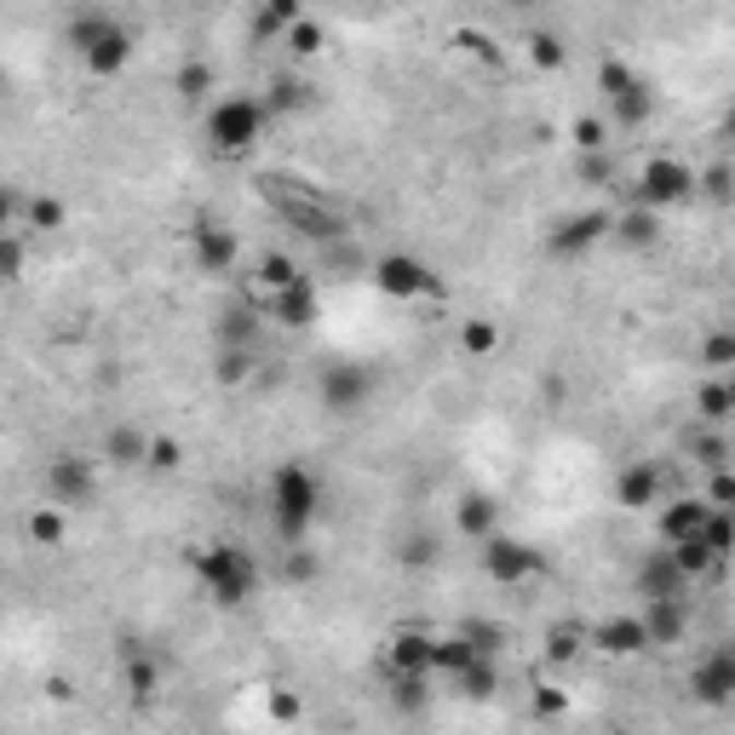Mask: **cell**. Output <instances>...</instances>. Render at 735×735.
<instances>
[{
  "label": "cell",
  "instance_id": "14",
  "mask_svg": "<svg viewBox=\"0 0 735 735\" xmlns=\"http://www.w3.org/2000/svg\"><path fill=\"white\" fill-rule=\"evenodd\" d=\"M264 317H271V322H282V328H294V333L317 322V287H310V276L287 282L282 294H276L271 305H264Z\"/></svg>",
  "mask_w": 735,
  "mask_h": 735
},
{
  "label": "cell",
  "instance_id": "9",
  "mask_svg": "<svg viewBox=\"0 0 735 735\" xmlns=\"http://www.w3.org/2000/svg\"><path fill=\"white\" fill-rule=\"evenodd\" d=\"M689 689H696V701H707V707L735 701V650H730V643L689 666Z\"/></svg>",
  "mask_w": 735,
  "mask_h": 735
},
{
  "label": "cell",
  "instance_id": "20",
  "mask_svg": "<svg viewBox=\"0 0 735 735\" xmlns=\"http://www.w3.org/2000/svg\"><path fill=\"white\" fill-rule=\"evenodd\" d=\"M305 17V0H259V17H253V40H282Z\"/></svg>",
  "mask_w": 735,
  "mask_h": 735
},
{
  "label": "cell",
  "instance_id": "28",
  "mask_svg": "<svg viewBox=\"0 0 735 735\" xmlns=\"http://www.w3.org/2000/svg\"><path fill=\"white\" fill-rule=\"evenodd\" d=\"M24 529H29V541H35V546H58V541H63V506H52V500H47V506H35Z\"/></svg>",
  "mask_w": 735,
  "mask_h": 735
},
{
  "label": "cell",
  "instance_id": "34",
  "mask_svg": "<svg viewBox=\"0 0 735 735\" xmlns=\"http://www.w3.org/2000/svg\"><path fill=\"white\" fill-rule=\"evenodd\" d=\"M24 213H29V230H58L63 225V202H52V195H29Z\"/></svg>",
  "mask_w": 735,
  "mask_h": 735
},
{
  "label": "cell",
  "instance_id": "2",
  "mask_svg": "<svg viewBox=\"0 0 735 735\" xmlns=\"http://www.w3.org/2000/svg\"><path fill=\"white\" fill-rule=\"evenodd\" d=\"M70 47H75V58L86 63V70L93 75H121L127 63H132V47H139V40H132V29L127 24H116V17L109 12H75L70 17Z\"/></svg>",
  "mask_w": 735,
  "mask_h": 735
},
{
  "label": "cell",
  "instance_id": "8",
  "mask_svg": "<svg viewBox=\"0 0 735 735\" xmlns=\"http://www.w3.org/2000/svg\"><path fill=\"white\" fill-rule=\"evenodd\" d=\"M689 185H696V178H689L684 162H673V155H655V162H643V173H638V202L661 213V208L684 202Z\"/></svg>",
  "mask_w": 735,
  "mask_h": 735
},
{
  "label": "cell",
  "instance_id": "38",
  "mask_svg": "<svg viewBox=\"0 0 735 735\" xmlns=\"http://www.w3.org/2000/svg\"><path fill=\"white\" fill-rule=\"evenodd\" d=\"M627 86H632V70H627V63H615V58L597 63V93H604V98H620Z\"/></svg>",
  "mask_w": 735,
  "mask_h": 735
},
{
  "label": "cell",
  "instance_id": "1",
  "mask_svg": "<svg viewBox=\"0 0 735 735\" xmlns=\"http://www.w3.org/2000/svg\"><path fill=\"white\" fill-rule=\"evenodd\" d=\"M317 518H322V483L310 477L299 460L276 465L271 472V523H276V534L287 546H299Z\"/></svg>",
  "mask_w": 735,
  "mask_h": 735
},
{
  "label": "cell",
  "instance_id": "19",
  "mask_svg": "<svg viewBox=\"0 0 735 735\" xmlns=\"http://www.w3.org/2000/svg\"><path fill=\"white\" fill-rule=\"evenodd\" d=\"M707 511H712V500H673V506H661V541L673 546V541H684V534H701Z\"/></svg>",
  "mask_w": 735,
  "mask_h": 735
},
{
  "label": "cell",
  "instance_id": "42",
  "mask_svg": "<svg viewBox=\"0 0 735 735\" xmlns=\"http://www.w3.org/2000/svg\"><path fill=\"white\" fill-rule=\"evenodd\" d=\"M696 403H701V414H707V419H730V386H724V380L701 386V396H696Z\"/></svg>",
  "mask_w": 735,
  "mask_h": 735
},
{
  "label": "cell",
  "instance_id": "32",
  "mask_svg": "<svg viewBox=\"0 0 735 735\" xmlns=\"http://www.w3.org/2000/svg\"><path fill=\"white\" fill-rule=\"evenodd\" d=\"M218 345H253V305L225 310V322H218Z\"/></svg>",
  "mask_w": 735,
  "mask_h": 735
},
{
  "label": "cell",
  "instance_id": "24",
  "mask_svg": "<svg viewBox=\"0 0 735 735\" xmlns=\"http://www.w3.org/2000/svg\"><path fill=\"white\" fill-rule=\"evenodd\" d=\"M615 236L620 241H627V248H650V241H655V208H632V213H620L615 218Z\"/></svg>",
  "mask_w": 735,
  "mask_h": 735
},
{
  "label": "cell",
  "instance_id": "30",
  "mask_svg": "<svg viewBox=\"0 0 735 735\" xmlns=\"http://www.w3.org/2000/svg\"><path fill=\"white\" fill-rule=\"evenodd\" d=\"M701 363L719 368V374H735V328H712V333H707Z\"/></svg>",
  "mask_w": 735,
  "mask_h": 735
},
{
  "label": "cell",
  "instance_id": "37",
  "mask_svg": "<svg viewBox=\"0 0 735 735\" xmlns=\"http://www.w3.org/2000/svg\"><path fill=\"white\" fill-rule=\"evenodd\" d=\"M529 58H534V70H558V63H564V40L558 35H529Z\"/></svg>",
  "mask_w": 735,
  "mask_h": 735
},
{
  "label": "cell",
  "instance_id": "11",
  "mask_svg": "<svg viewBox=\"0 0 735 735\" xmlns=\"http://www.w3.org/2000/svg\"><path fill=\"white\" fill-rule=\"evenodd\" d=\"M643 632H650V650H666L689 632V604L684 597H643Z\"/></svg>",
  "mask_w": 735,
  "mask_h": 735
},
{
  "label": "cell",
  "instance_id": "3",
  "mask_svg": "<svg viewBox=\"0 0 735 735\" xmlns=\"http://www.w3.org/2000/svg\"><path fill=\"white\" fill-rule=\"evenodd\" d=\"M195 574H202L213 604H225V609H241L259 586V564L241 546H202L195 552Z\"/></svg>",
  "mask_w": 735,
  "mask_h": 735
},
{
  "label": "cell",
  "instance_id": "40",
  "mask_svg": "<svg viewBox=\"0 0 735 735\" xmlns=\"http://www.w3.org/2000/svg\"><path fill=\"white\" fill-rule=\"evenodd\" d=\"M155 684H162L155 661H144V655H139V661H127V689H132L139 701H144V696H155Z\"/></svg>",
  "mask_w": 735,
  "mask_h": 735
},
{
  "label": "cell",
  "instance_id": "22",
  "mask_svg": "<svg viewBox=\"0 0 735 735\" xmlns=\"http://www.w3.org/2000/svg\"><path fill=\"white\" fill-rule=\"evenodd\" d=\"M673 558H678V569L696 581V574H707V569H719V552L707 546V534H684V541H673Z\"/></svg>",
  "mask_w": 735,
  "mask_h": 735
},
{
  "label": "cell",
  "instance_id": "7",
  "mask_svg": "<svg viewBox=\"0 0 735 735\" xmlns=\"http://www.w3.org/2000/svg\"><path fill=\"white\" fill-rule=\"evenodd\" d=\"M483 569H488V581L518 586V581H529V574H541V552L511 541V534H488L483 541Z\"/></svg>",
  "mask_w": 735,
  "mask_h": 735
},
{
  "label": "cell",
  "instance_id": "48",
  "mask_svg": "<svg viewBox=\"0 0 735 735\" xmlns=\"http://www.w3.org/2000/svg\"><path fill=\"white\" fill-rule=\"evenodd\" d=\"M511 7H529V0H511Z\"/></svg>",
  "mask_w": 735,
  "mask_h": 735
},
{
  "label": "cell",
  "instance_id": "33",
  "mask_svg": "<svg viewBox=\"0 0 735 735\" xmlns=\"http://www.w3.org/2000/svg\"><path fill=\"white\" fill-rule=\"evenodd\" d=\"M581 643H586L581 627H552V632H546V655H552V661H574V655H581Z\"/></svg>",
  "mask_w": 735,
  "mask_h": 735
},
{
  "label": "cell",
  "instance_id": "41",
  "mask_svg": "<svg viewBox=\"0 0 735 735\" xmlns=\"http://www.w3.org/2000/svg\"><path fill=\"white\" fill-rule=\"evenodd\" d=\"M282 40H287V47H294L299 58H310V52H322V24H310V17H299V24L287 29Z\"/></svg>",
  "mask_w": 735,
  "mask_h": 735
},
{
  "label": "cell",
  "instance_id": "17",
  "mask_svg": "<svg viewBox=\"0 0 735 735\" xmlns=\"http://www.w3.org/2000/svg\"><path fill=\"white\" fill-rule=\"evenodd\" d=\"M190 248H195V264H202L208 276H218V271H230V264H236V236L225 225H195Z\"/></svg>",
  "mask_w": 735,
  "mask_h": 735
},
{
  "label": "cell",
  "instance_id": "39",
  "mask_svg": "<svg viewBox=\"0 0 735 735\" xmlns=\"http://www.w3.org/2000/svg\"><path fill=\"white\" fill-rule=\"evenodd\" d=\"M0 276L7 282L24 276V230H7V241H0Z\"/></svg>",
  "mask_w": 735,
  "mask_h": 735
},
{
  "label": "cell",
  "instance_id": "12",
  "mask_svg": "<svg viewBox=\"0 0 735 735\" xmlns=\"http://www.w3.org/2000/svg\"><path fill=\"white\" fill-rule=\"evenodd\" d=\"M386 661L396 678H426V673H437V638L431 632H396Z\"/></svg>",
  "mask_w": 735,
  "mask_h": 735
},
{
  "label": "cell",
  "instance_id": "15",
  "mask_svg": "<svg viewBox=\"0 0 735 735\" xmlns=\"http://www.w3.org/2000/svg\"><path fill=\"white\" fill-rule=\"evenodd\" d=\"M684 586H689V574L678 569L673 546H666V552H650V558L638 564V592H643V597H684Z\"/></svg>",
  "mask_w": 735,
  "mask_h": 735
},
{
  "label": "cell",
  "instance_id": "4",
  "mask_svg": "<svg viewBox=\"0 0 735 735\" xmlns=\"http://www.w3.org/2000/svg\"><path fill=\"white\" fill-rule=\"evenodd\" d=\"M264 116H271V104L259 98H218L208 109V144L218 155H248L264 132Z\"/></svg>",
  "mask_w": 735,
  "mask_h": 735
},
{
  "label": "cell",
  "instance_id": "43",
  "mask_svg": "<svg viewBox=\"0 0 735 735\" xmlns=\"http://www.w3.org/2000/svg\"><path fill=\"white\" fill-rule=\"evenodd\" d=\"M454 47H465V52H472V58H483V63H500L495 40H488L483 29H460V35H454Z\"/></svg>",
  "mask_w": 735,
  "mask_h": 735
},
{
  "label": "cell",
  "instance_id": "25",
  "mask_svg": "<svg viewBox=\"0 0 735 735\" xmlns=\"http://www.w3.org/2000/svg\"><path fill=\"white\" fill-rule=\"evenodd\" d=\"M213 380H218V386H248V380H253V351H248V345H225V351H218Z\"/></svg>",
  "mask_w": 735,
  "mask_h": 735
},
{
  "label": "cell",
  "instance_id": "45",
  "mask_svg": "<svg viewBox=\"0 0 735 735\" xmlns=\"http://www.w3.org/2000/svg\"><path fill=\"white\" fill-rule=\"evenodd\" d=\"M574 144H581L586 155H592V150H604V121L581 116V121H574Z\"/></svg>",
  "mask_w": 735,
  "mask_h": 735
},
{
  "label": "cell",
  "instance_id": "5",
  "mask_svg": "<svg viewBox=\"0 0 735 735\" xmlns=\"http://www.w3.org/2000/svg\"><path fill=\"white\" fill-rule=\"evenodd\" d=\"M40 488H47V500L75 511V506H93L98 500V472L86 454H58L47 460V477H40Z\"/></svg>",
  "mask_w": 735,
  "mask_h": 735
},
{
  "label": "cell",
  "instance_id": "47",
  "mask_svg": "<svg viewBox=\"0 0 735 735\" xmlns=\"http://www.w3.org/2000/svg\"><path fill=\"white\" fill-rule=\"evenodd\" d=\"M724 386H730V419H735V374H724Z\"/></svg>",
  "mask_w": 735,
  "mask_h": 735
},
{
  "label": "cell",
  "instance_id": "18",
  "mask_svg": "<svg viewBox=\"0 0 735 735\" xmlns=\"http://www.w3.org/2000/svg\"><path fill=\"white\" fill-rule=\"evenodd\" d=\"M609 230H615L609 213H581V218H569L564 230H552V253H564V259H569V253H586L592 241L609 236Z\"/></svg>",
  "mask_w": 735,
  "mask_h": 735
},
{
  "label": "cell",
  "instance_id": "26",
  "mask_svg": "<svg viewBox=\"0 0 735 735\" xmlns=\"http://www.w3.org/2000/svg\"><path fill=\"white\" fill-rule=\"evenodd\" d=\"M495 500H483V495H472V500H460V534H472V541H488L495 534Z\"/></svg>",
  "mask_w": 735,
  "mask_h": 735
},
{
  "label": "cell",
  "instance_id": "16",
  "mask_svg": "<svg viewBox=\"0 0 735 735\" xmlns=\"http://www.w3.org/2000/svg\"><path fill=\"white\" fill-rule=\"evenodd\" d=\"M661 500V472L655 465H620V477H615V506H627V511H643V506H655Z\"/></svg>",
  "mask_w": 735,
  "mask_h": 735
},
{
  "label": "cell",
  "instance_id": "13",
  "mask_svg": "<svg viewBox=\"0 0 735 735\" xmlns=\"http://www.w3.org/2000/svg\"><path fill=\"white\" fill-rule=\"evenodd\" d=\"M604 655H638V650H650V632H643V615H609V620H597V627L586 632Z\"/></svg>",
  "mask_w": 735,
  "mask_h": 735
},
{
  "label": "cell",
  "instance_id": "10",
  "mask_svg": "<svg viewBox=\"0 0 735 735\" xmlns=\"http://www.w3.org/2000/svg\"><path fill=\"white\" fill-rule=\"evenodd\" d=\"M368 368H322V380H317V396H322V408L328 414H356L368 403Z\"/></svg>",
  "mask_w": 735,
  "mask_h": 735
},
{
  "label": "cell",
  "instance_id": "46",
  "mask_svg": "<svg viewBox=\"0 0 735 735\" xmlns=\"http://www.w3.org/2000/svg\"><path fill=\"white\" fill-rule=\"evenodd\" d=\"M310 574H317V558H299L294 552V558H287V581H310Z\"/></svg>",
  "mask_w": 735,
  "mask_h": 735
},
{
  "label": "cell",
  "instance_id": "27",
  "mask_svg": "<svg viewBox=\"0 0 735 735\" xmlns=\"http://www.w3.org/2000/svg\"><path fill=\"white\" fill-rule=\"evenodd\" d=\"M701 534H707V546L719 552V558H730V552H735V506H712Z\"/></svg>",
  "mask_w": 735,
  "mask_h": 735
},
{
  "label": "cell",
  "instance_id": "21",
  "mask_svg": "<svg viewBox=\"0 0 735 735\" xmlns=\"http://www.w3.org/2000/svg\"><path fill=\"white\" fill-rule=\"evenodd\" d=\"M104 460H109V465H144V460H150V431L116 426V431L104 437Z\"/></svg>",
  "mask_w": 735,
  "mask_h": 735
},
{
  "label": "cell",
  "instance_id": "44",
  "mask_svg": "<svg viewBox=\"0 0 735 735\" xmlns=\"http://www.w3.org/2000/svg\"><path fill=\"white\" fill-rule=\"evenodd\" d=\"M707 500H712V506H735V472H730V465H719V472H712Z\"/></svg>",
  "mask_w": 735,
  "mask_h": 735
},
{
  "label": "cell",
  "instance_id": "31",
  "mask_svg": "<svg viewBox=\"0 0 735 735\" xmlns=\"http://www.w3.org/2000/svg\"><path fill=\"white\" fill-rule=\"evenodd\" d=\"M213 93V70L202 58H190V63H178V98L195 104V98H208Z\"/></svg>",
  "mask_w": 735,
  "mask_h": 735
},
{
  "label": "cell",
  "instance_id": "23",
  "mask_svg": "<svg viewBox=\"0 0 735 735\" xmlns=\"http://www.w3.org/2000/svg\"><path fill=\"white\" fill-rule=\"evenodd\" d=\"M460 351L465 356H495L500 351V328L488 322V317H465L460 322Z\"/></svg>",
  "mask_w": 735,
  "mask_h": 735
},
{
  "label": "cell",
  "instance_id": "6",
  "mask_svg": "<svg viewBox=\"0 0 735 735\" xmlns=\"http://www.w3.org/2000/svg\"><path fill=\"white\" fill-rule=\"evenodd\" d=\"M374 287H380L386 299H442V282L419 264L414 253H386L380 264H374Z\"/></svg>",
  "mask_w": 735,
  "mask_h": 735
},
{
  "label": "cell",
  "instance_id": "35",
  "mask_svg": "<svg viewBox=\"0 0 735 735\" xmlns=\"http://www.w3.org/2000/svg\"><path fill=\"white\" fill-rule=\"evenodd\" d=\"M454 684L465 689V696H488V689H495V661H488V655H477V661L465 666V673H460Z\"/></svg>",
  "mask_w": 735,
  "mask_h": 735
},
{
  "label": "cell",
  "instance_id": "29",
  "mask_svg": "<svg viewBox=\"0 0 735 735\" xmlns=\"http://www.w3.org/2000/svg\"><path fill=\"white\" fill-rule=\"evenodd\" d=\"M615 104V116H620V127H643V121H650V86H643V81H632L627 86V93H620V98H609Z\"/></svg>",
  "mask_w": 735,
  "mask_h": 735
},
{
  "label": "cell",
  "instance_id": "36",
  "mask_svg": "<svg viewBox=\"0 0 735 735\" xmlns=\"http://www.w3.org/2000/svg\"><path fill=\"white\" fill-rule=\"evenodd\" d=\"M150 472H178L185 465V449H178V437H150Z\"/></svg>",
  "mask_w": 735,
  "mask_h": 735
}]
</instances>
